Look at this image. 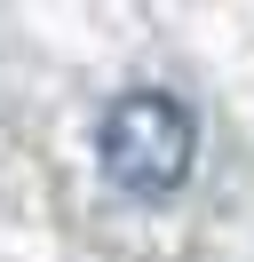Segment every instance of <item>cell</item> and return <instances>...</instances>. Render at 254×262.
I'll list each match as a JSON object with an SVG mask.
<instances>
[{"label":"cell","mask_w":254,"mask_h":262,"mask_svg":"<svg viewBox=\"0 0 254 262\" xmlns=\"http://www.w3.org/2000/svg\"><path fill=\"white\" fill-rule=\"evenodd\" d=\"M95 159H103V175L119 191L167 199L199 159V119L159 88H127V96H111L103 127H95Z\"/></svg>","instance_id":"cell-1"}]
</instances>
